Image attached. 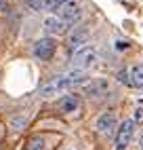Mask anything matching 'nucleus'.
Instances as JSON below:
<instances>
[{
	"label": "nucleus",
	"mask_w": 143,
	"mask_h": 150,
	"mask_svg": "<svg viewBox=\"0 0 143 150\" xmlns=\"http://www.w3.org/2000/svg\"><path fill=\"white\" fill-rule=\"evenodd\" d=\"M84 72L82 70H74V72H69L65 76H55L53 81H48L42 89H40V95L42 97H53L61 91H65V89H72V87H76V85H82L84 83Z\"/></svg>",
	"instance_id": "obj_1"
},
{
	"label": "nucleus",
	"mask_w": 143,
	"mask_h": 150,
	"mask_svg": "<svg viewBox=\"0 0 143 150\" xmlns=\"http://www.w3.org/2000/svg\"><path fill=\"white\" fill-rule=\"evenodd\" d=\"M97 62V51L93 47H86L82 51H78L76 55H72V66L76 70H86Z\"/></svg>",
	"instance_id": "obj_2"
},
{
	"label": "nucleus",
	"mask_w": 143,
	"mask_h": 150,
	"mask_svg": "<svg viewBox=\"0 0 143 150\" xmlns=\"http://www.w3.org/2000/svg\"><path fill=\"white\" fill-rule=\"evenodd\" d=\"M132 133H135V121H124V123L118 127L114 148L116 150H126L128 144H130V139H132Z\"/></svg>",
	"instance_id": "obj_3"
},
{
	"label": "nucleus",
	"mask_w": 143,
	"mask_h": 150,
	"mask_svg": "<svg viewBox=\"0 0 143 150\" xmlns=\"http://www.w3.org/2000/svg\"><path fill=\"white\" fill-rule=\"evenodd\" d=\"M57 15L63 19L67 25H74L76 21H80V17H82V8H80L74 0H69L67 4H63V6L57 11Z\"/></svg>",
	"instance_id": "obj_4"
},
{
	"label": "nucleus",
	"mask_w": 143,
	"mask_h": 150,
	"mask_svg": "<svg viewBox=\"0 0 143 150\" xmlns=\"http://www.w3.org/2000/svg\"><path fill=\"white\" fill-rule=\"evenodd\" d=\"M55 49H57V42L53 38H40L34 45V55L38 59H42V62H48V59L55 55Z\"/></svg>",
	"instance_id": "obj_5"
},
{
	"label": "nucleus",
	"mask_w": 143,
	"mask_h": 150,
	"mask_svg": "<svg viewBox=\"0 0 143 150\" xmlns=\"http://www.w3.org/2000/svg\"><path fill=\"white\" fill-rule=\"evenodd\" d=\"M88 42V34L84 32V30H76L74 34H69L67 38V51L72 55H76L78 51H82V49H86L84 45Z\"/></svg>",
	"instance_id": "obj_6"
},
{
	"label": "nucleus",
	"mask_w": 143,
	"mask_h": 150,
	"mask_svg": "<svg viewBox=\"0 0 143 150\" xmlns=\"http://www.w3.org/2000/svg\"><path fill=\"white\" fill-rule=\"evenodd\" d=\"M67 23L63 21L61 17H55V15H50L44 19V30H46V34H53V36H61V34H65L67 32Z\"/></svg>",
	"instance_id": "obj_7"
},
{
	"label": "nucleus",
	"mask_w": 143,
	"mask_h": 150,
	"mask_svg": "<svg viewBox=\"0 0 143 150\" xmlns=\"http://www.w3.org/2000/svg\"><path fill=\"white\" fill-rule=\"evenodd\" d=\"M116 125H118V118H116V112H105V114H101L99 118H97V129L101 133H111L116 129Z\"/></svg>",
	"instance_id": "obj_8"
},
{
	"label": "nucleus",
	"mask_w": 143,
	"mask_h": 150,
	"mask_svg": "<svg viewBox=\"0 0 143 150\" xmlns=\"http://www.w3.org/2000/svg\"><path fill=\"white\" fill-rule=\"evenodd\" d=\"M59 110L61 112H65V114H69V112H74V110L80 106V97L78 95H65L63 99H59Z\"/></svg>",
	"instance_id": "obj_9"
},
{
	"label": "nucleus",
	"mask_w": 143,
	"mask_h": 150,
	"mask_svg": "<svg viewBox=\"0 0 143 150\" xmlns=\"http://www.w3.org/2000/svg\"><path fill=\"white\" fill-rule=\"evenodd\" d=\"M130 85L132 87H143V66H132L130 68Z\"/></svg>",
	"instance_id": "obj_10"
},
{
	"label": "nucleus",
	"mask_w": 143,
	"mask_h": 150,
	"mask_svg": "<svg viewBox=\"0 0 143 150\" xmlns=\"http://www.w3.org/2000/svg\"><path fill=\"white\" fill-rule=\"evenodd\" d=\"M23 150H44V139L40 135H34L27 139V144L23 146Z\"/></svg>",
	"instance_id": "obj_11"
},
{
	"label": "nucleus",
	"mask_w": 143,
	"mask_h": 150,
	"mask_svg": "<svg viewBox=\"0 0 143 150\" xmlns=\"http://www.w3.org/2000/svg\"><path fill=\"white\" fill-rule=\"evenodd\" d=\"M84 89H86V91H88L90 95H95V93H103L105 89H107V85H105V81H95V83L86 85Z\"/></svg>",
	"instance_id": "obj_12"
},
{
	"label": "nucleus",
	"mask_w": 143,
	"mask_h": 150,
	"mask_svg": "<svg viewBox=\"0 0 143 150\" xmlns=\"http://www.w3.org/2000/svg\"><path fill=\"white\" fill-rule=\"evenodd\" d=\"M69 2V0H46V11H59V8L61 6H63V4H67Z\"/></svg>",
	"instance_id": "obj_13"
},
{
	"label": "nucleus",
	"mask_w": 143,
	"mask_h": 150,
	"mask_svg": "<svg viewBox=\"0 0 143 150\" xmlns=\"http://www.w3.org/2000/svg\"><path fill=\"white\" fill-rule=\"evenodd\" d=\"M118 81L124 83V85H130V74L126 72V70H120V72H118Z\"/></svg>",
	"instance_id": "obj_14"
},
{
	"label": "nucleus",
	"mask_w": 143,
	"mask_h": 150,
	"mask_svg": "<svg viewBox=\"0 0 143 150\" xmlns=\"http://www.w3.org/2000/svg\"><path fill=\"white\" fill-rule=\"evenodd\" d=\"M135 123L137 125H143V108H137L135 110Z\"/></svg>",
	"instance_id": "obj_15"
},
{
	"label": "nucleus",
	"mask_w": 143,
	"mask_h": 150,
	"mask_svg": "<svg viewBox=\"0 0 143 150\" xmlns=\"http://www.w3.org/2000/svg\"><path fill=\"white\" fill-rule=\"evenodd\" d=\"M128 47V42H122V40H118V49H126Z\"/></svg>",
	"instance_id": "obj_16"
},
{
	"label": "nucleus",
	"mask_w": 143,
	"mask_h": 150,
	"mask_svg": "<svg viewBox=\"0 0 143 150\" xmlns=\"http://www.w3.org/2000/svg\"><path fill=\"white\" fill-rule=\"evenodd\" d=\"M0 137H2V125H0Z\"/></svg>",
	"instance_id": "obj_17"
},
{
	"label": "nucleus",
	"mask_w": 143,
	"mask_h": 150,
	"mask_svg": "<svg viewBox=\"0 0 143 150\" xmlns=\"http://www.w3.org/2000/svg\"><path fill=\"white\" fill-rule=\"evenodd\" d=\"M141 144H143V139H141Z\"/></svg>",
	"instance_id": "obj_18"
}]
</instances>
